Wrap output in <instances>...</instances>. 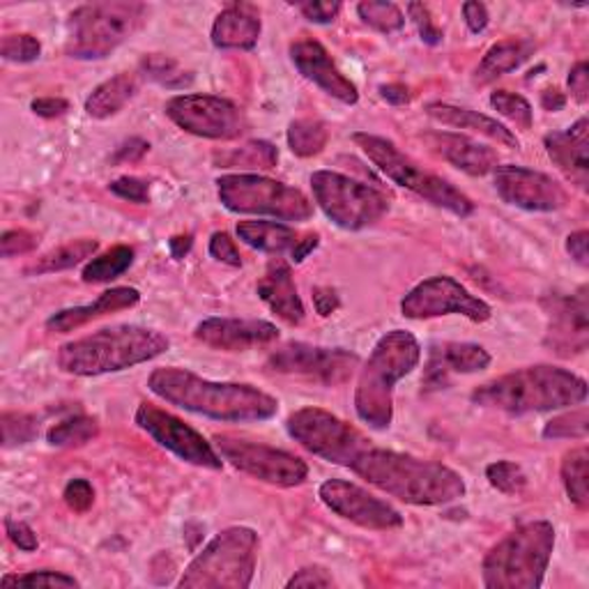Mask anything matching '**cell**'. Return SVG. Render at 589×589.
Masks as SVG:
<instances>
[{"mask_svg": "<svg viewBox=\"0 0 589 589\" xmlns=\"http://www.w3.org/2000/svg\"><path fill=\"white\" fill-rule=\"evenodd\" d=\"M587 244H589V233L587 231H576L567 238V251L571 254V259L587 267L589 265V254H587Z\"/></svg>", "mask_w": 589, "mask_h": 589, "instance_id": "cell-60", "label": "cell"}, {"mask_svg": "<svg viewBox=\"0 0 589 589\" xmlns=\"http://www.w3.org/2000/svg\"><path fill=\"white\" fill-rule=\"evenodd\" d=\"M297 10L304 19L312 23H332L341 12L339 0H308V3H297Z\"/></svg>", "mask_w": 589, "mask_h": 589, "instance_id": "cell-52", "label": "cell"}, {"mask_svg": "<svg viewBox=\"0 0 589 589\" xmlns=\"http://www.w3.org/2000/svg\"><path fill=\"white\" fill-rule=\"evenodd\" d=\"M196 341L212 350L223 353H244L278 341L276 325L267 320L251 318H206L196 325Z\"/></svg>", "mask_w": 589, "mask_h": 589, "instance_id": "cell-21", "label": "cell"}, {"mask_svg": "<svg viewBox=\"0 0 589 589\" xmlns=\"http://www.w3.org/2000/svg\"><path fill=\"white\" fill-rule=\"evenodd\" d=\"M31 108H33L35 116L51 120V118L65 116L67 111H70V102L63 99V97H40V99H35L31 104Z\"/></svg>", "mask_w": 589, "mask_h": 589, "instance_id": "cell-56", "label": "cell"}, {"mask_svg": "<svg viewBox=\"0 0 589 589\" xmlns=\"http://www.w3.org/2000/svg\"><path fill=\"white\" fill-rule=\"evenodd\" d=\"M314 306H316L318 316L327 318L336 312V308H339V295H336V291H332V288L318 286V288H314Z\"/></svg>", "mask_w": 589, "mask_h": 589, "instance_id": "cell-59", "label": "cell"}, {"mask_svg": "<svg viewBox=\"0 0 589 589\" xmlns=\"http://www.w3.org/2000/svg\"><path fill=\"white\" fill-rule=\"evenodd\" d=\"M286 587H334V578L325 567H304L286 582Z\"/></svg>", "mask_w": 589, "mask_h": 589, "instance_id": "cell-54", "label": "cell"}, {"mask_svg": "<svg viewBox=\"0 0 589 589\" xmlns=\"http://www.w3.org/2000/svg\"><path fill=\"white\" fill-rule=\"evenodd\" d=\"M408 14L414 21L417 31H419V38H422V42H427L431 46H435V44L442 42V38H444L442 35V28H438V23L433 21V17H431V12H429V8L424 3H410L408 6Z\"/></svg>", "mask_w": 589, "mask_h": 589, "instance_id": "cell-49", "label": "cell"}, {"mask_svg": "<svg viewBox=\"0 0 589 589\" xmlns=\"http://www.w3.org/2000/svg\"><path fill=\"white\" fill-rule=\"evenodd\" d=\"M291 61L297 67V72L306 78L316 83V86L327 93L329 97L339 99L341 104H357L359 93L355 83L336 67L332 61V55L327 49L316 42V40H297L291 44Z\"/></svg>", "mask_w": 589, "mask_h": 589, "instance_id": "cell-22", "label": "cell"}, {"mask_svg": "<svg viewBox=\"0 0 589 589\" xmlns=\"http://www.w3.org/2000/svg\"><path fill=\"white\" fill-rule=\"evenodd\" d=\"M111 193H116L118 199L129 201V203H138V206H148L150 203V182L141 180V178H118L108 185Z\"/></svg>", "mask_w": 589, "mask_h": 589, "instance_id": "cell-47", "label": "cell"}, {"mask_svg": "<svg viewBox=\"0 0 589 589\" xmlns=\"http://www.w3.org/2000/svg\"><path fill=\"white\" fill-rule=\"evenodd\" d=\"M491 106L520 129H532V123H535V111H532L529 102L509 91H495L491 95Z\"/></svg>", "mask_w": 589, "mask_h": 589, "instance_id": "cell-44", "label": "cell"}, {"mask_svg": "<svg viewBox=\"0 0 589 589\" xmlns=\"http://www.w3.org/2000/svg\"><path fill=\"white\" fill-rule=\"evenodd\" d=\"M320 244V235L318 233H308V235H299L295 249L291 251V256L295 263H302L308 254H312V251Z\"/></svg>", "mask_w": 589, "mask_h": 589, "instance_id": "cell-62", "label": "cell"}, {"mask_svg": "<svg viewBox=\"0 0 589 589\" xmlns=\"http://www.w3.org/2000/svg\"><path fill=\"white\" fill-rule=\"evenodd\" d=\"M541 106L546 111H553V114H555V111H562L567 106V97L559 88H546L541 93Z\"/></svg>", "mask_w": 589, "mask_h": 589, "instance_id": "cell-63", "label": "cell"}, {"mask_svg": "<svg viewBox=\"0 0 589 589\" xmlns=\"http://www.w3.org/2000/svg\"><path fill=\"white\" fill-rule=\"evenodd\" d=\"M148 8L132 0L81 6L70 14L65 51L76 61H102L141 31Z\"/></svg>", "mask_w": 589, "mask_h": 589, "instance_id": "cell-7", "label": "cell"}, {"mask_svg": "<svg viewBox=\"0 0 589 589\" xmlns=\"http://www.w3.org/2000/svg\"><path fill=\"white\" fill-rule=\"evenodd\" d=\"M329 141V129L325 123L314 118L293 120L288 127V148L297 157H316Z\"/></svg>", "mask_w": 589, "mask_h": 589, "instance_id": "cell-36", "label": "cell"}, {"mask_svg": "<svg viewBox=\"0 0 589 589\" xmlns=\"http://www.w3.org/2000/svg\"><path fill=\"white\" fill-rule=\"evenodd\" d=\"M359 19L371 25L378 33H397L406 25V14L395 3H378V0H364L357 6Z\"/></svg>", "mask_w": 589, "mask_h": 589, "instance_id": "cell-40", "label": "cell"}, {"mask_svg": "<svg viewBox=\"0 0 589 589\" xmlns=\"http://www.w3.org/2000/svg\"><path fill=\"white\" fill-rule=\"evenodd\" d=\"M589 427V412L585 406L578 410L553 417L544 429L546 440H585Z\"/></svg>", "mask_w": 589, "mask_h": 589, "instance_id": "cell-42", "label": "cell"}, {"mask_svg": "<svg viewBox=\"0 0 589 589\" xmlns=\"http://www.w3.org/2000/svg\"><path fill=\"white\" fill-rule=\"evenodd\" d=\"M148 387L161 401L217 422H265L278 410V401L254 385L212 382L180 367L155 369Z\"/></svg>", "mask_w": 589, "mask_h": 589, "instance_id": "cell-1", "label": "cell"}, {"mask_svg": "<svg viewBox=\"0 0 589 589\" xmlns=\"http://www.w3.org/2000/svg\"><path fill=\"white\" fill-rule=\"evenodd\" d=\"M422 346L406 329H391L376 344L364 369L359 371L355 389V410L364 424L376 431H387L395 419V387L410 376Z\"/></svg>", "mask_w": 589, "mask_h": 589, "instance_id": "cell-5", "label": "cell"}, {"mask_svg": "<svg viewBox=\"0 0 589 589\" xmlns=\"http://www.w3.org/2000/svg\"><path fill=\"white\" fill-rule=\"evenodd\" d=\"M544 146L559 171H562L580 189H587V182H589V123L587 118H580L567 132L546 134Z\"/></svg>", "mask_w": 589, "mask_h": 589, "instance_id": "cell-24", "label": "cell"}, {"mask_svg": "<svg viewBox=\"0 0 589 589\" xmlns=\"http://www.w3.org/2000/svg\"><path fill=\"white\" fill-rule=\"evenodd\" d=\"M424 111L431 120H435L440 125L456 127V129H470V132L482 134V136L491 138V141H495L504 148H512V150H518V146H520V141L512 129H507L502 123L480 114V111L454 106V104H446V102H431V104H427Z\"/></svg>", "mask_w": 589, "mask_h": 589, "instance_id": "cell-29", "label": "cell"}, {"mask_svg": "<svg viewBox=\"0 0 589 589\" xmlns=\"http://www.w3.org/2000/svg\"><path fill=\"white\" fill-rule=\"evenodd\" d=\"M488 484L504 495H520L527 486V476L520 465L512 461H495L486 467Z\"/></svg>", "mask_w": 589, "mask_h": 589, "instance_id": "cell-45", "label": "cell"}, {"mask_svg": "<svg viewBox=\"0 0 589 589\" xmlns=\"http://www.w3.org/2000/svg\"><path fill=\"white\" fill-rule=\"evenodd\" d=\"M38 244H40V235L33 231H25V229L8 231L3 233V238H0V254H3V259L31 254L33 249H38Z\"/></svg>", "mask_w": 589, "mask_h": 589, "instance_id": "cell-48", "label": "cell"}, {"mask_svg": "<svg viewBox=\"0 0 589 589\" xmlns=\"http://www.w3.org/2000/svg\"><path fill=\"white\" fill-rule=\"evenodd\" d=\"M166 116L187 134L210 141H235L249 127L238 104L214 95H178L168 99Z\"/></svg>", "mask_w": 589, "mask_h": 589, "instance_id": "cell-15", "label": "cell"}, {"mask_svg": "<svg viewBox=\"0 0 589 589\" xmlns=\"http://www.w3.org/2000/svg\"><path fill=\"white\" fill-rule=\"evenodd\" d=\"M99 249L97 240L91 238H83V240H74L70 244H63L59 249L49 251L42 259H38L35 263L28 265L23 272L28 276H40V274H51V272H63L70 270L83 261H88L95 256V251Z\"/></svg>", "mask_w": 589, "mask_h": 589, "instance_id": "cell-33", "label": "cell"}, {"mask_svg": "<svg viewBox=\"0 0 589 589\" xmlns=\"http://www.w3.org/2000/svg\"><path fill=\"white\" fill-rule=\"evenodd\" d=\"M132 263H134V249L118 244L114 249H108L106 254L88 261V265L81 272V278L86 284H108L114 282V278L123 276L132 267Z\"/></svg>", "mask_w": 589, "mask_h": 589, "instance_id": "cell-34", "label": "cell"}, {"mask_svg": "<svg viewBox=\"0 0 589 589\" xmlns=\"http://www.w3.org/2000/svg\"><path fill=\"white\" fill-rule=\"evenodd\" d=\"M210 256L223 265L242 267L240 249L235 246V240L229 233H214L210 238Z\"/></svg>", "mask_w": 589, "mask_h": 589, "instance_id": "cell-51", "label": "cell"}, {"mask_svg": "<svg viewBox=\"0 0 589 589\" xmlns=\"http://www.w3.org/2000/svg\"><path fill=\"white\" fill-rule=\"evenodd\" d=\"M238 238L251 249H259V251H265V254L278 256L295 249L299 233L286 227V223H276V221H240Z\"/></svg>", "mask_w": 589, "mask_h": 589, "instance_id": "cell-32", "label": "cell"}, {"mask_svg": "<svg viewBox=\"0 0 589 589\" xmlns=\"http://www.w3.org/2000/svg\"><path fill=\"white\" fill-rule=\"evenodd\" d=\"M359 367V357L346 348H323L308 344H286L270 355L272 374L297 376L325 387L346 385Z\"/></svg>", "mask_w": 589, "mask_h": 589, "instance_id": "cell-16", "label": "cell"}, {"mask_svg": "<svg viewBox=\"0 0 589 589\" xmlns=\"http://www.w3.org/2000/svg\"><path fill=\"white\" fill-rule=\"evenodd\" d=\"M401 314L410 320L463 316L472 323H486L493 316V308L482 297L472 295L454 276L440 274L417 284L401 299Z\"/></svg>", "mask_w": 589, "mask_h": 589, "instance_id": "cell-14", "label": "cell"}, {"mask_svg": "<svg viewBox=\"0 0 589 589\" xmlns=\"http://www.w3.org/2000/svg\"><path fill=\"white\" fill-rule=\"evenodd\" d=\"M259 297L272 308V314H276L288 325H299L306 316L302 297L297 293V286L293 282L291 267L284 261H272L265 276L256 286Z\"/></svg>", "mask_w": 589, "mask_h": 589, "instance_id": "cell-28", "label": "cell"}, {"mask_svg": "<svg viewBox=\"0 0 589 589\" xmlns=\"http://www.w3.org/2000/svg\"><path fill=\"white\" fill-rule=\"evenodd\" d=\"M168 346L171 341L150 327H106L61 346L59 367L78 378L118 374L161 357Z\"/></svg>", "mask_w": 589, "mask_h": 589, "instance_id": "cell-4", "label": "cell"}, {"mask_svg": "<svg viewBox=\"0 0 589 589\" xmlns=\"http://www.w3.org/2000/svg\"><path fill=\"white\" fill-rule=\"evenodd\" d=\"M99 435V424L97 419L88 414H76L63 422L53 424L46 433V440L51 446H63V449H74L93 442Z\"/></svg>", "mask_w": 589, "mask_h": 589, "instance_id": "cell-38", "label": "cell"}, {"mask_svg": "<svg viewBox=\"0 0 589 589\" xmlns=\"http://www.w3.org/2000/svg\"><path fill=\"white\" fill-rule=\"evenodd\" d=\"M380 97L395 106L410 104V91L403 86V83H387V86H380Z\"/></svg>", "mask_w": 589, "mask_h": 589, "instance_id": "cell-61", "label": "cell"}, {"mask_svg": "<svg viewBox=\"0 0 589 589\" xmlns=\"http://www.w3.org/2000/svg\"><path fill=\"white\" fill-rule=\"evenodd\" d=\"M350 470L378 491L412 507H438L465 495V482L456 470L374 444Z\"/></svg>", "mask_w": 589, "mask_h": 589, "instance_id": "cell-2", "label": "cell"}, {"mask_svg": "<svg viewBox=\"0 0 589 589\" xmlns=\"http://www.w3.org/2000/svg\"><path fill=\"white\" fill-rule=\"evenodd\" d=\"M286 431L308 454L344 467H353L371 446L367 435L323 408H302L293 412Z\"/></svg>", "mask_w": 589, "mask_h": 589, "instance_id": "cell-12", "label": "cell"}, {"mask_svg": "<svg viewBox=\"0 0 589 589\" xmlns=\"http://www.w3.org/2000/svg\"><path fill=\"white\" fill-rule=\"evenodd\" d=\"M587 286H580L571 295H546L544 308L548 314L546 348L559 357H574L589 346V295Z\"/></svg>", "mask_w": 589, "mask_h": 589, "instance_id": "cell-18", "label": "cell"}, {"mask_svg": "<svg viewBox=\"0 0 589 589\" xmlns=\"http://www.w3.org/2000/svg\"><path fill=\"white\" fill-rule=\"evenodd\" d=\"M553 550V523H525L497 541L484 557V585L488 589H539L544 585Z\"/></svg>", "mask_w": 589, "mask_h": 589, "instance_id": "cell-6", "label": "cell"}, {"mask_svg": "<svg viewBox=\"0 0 589 589\" xmlns=\"http://www.w3.org/2000/svg\"><path fill=\"white\" fill-rule=\"evenodd\" d=\"M263 31L261 12L251 3H233L221 10L212 25V44L217 49L249 51L259 44Z\"/></svg>", "mask_w": 589, "mask_h": 589, "instance_id": "cell-27", "label": "cell"}, {"mask_svg": "<svg viewBox=\"0 0 589 589\" xmlns=\"http://www.w3.org/2000/svg\"><path fill=\"white\" fill-rule=\"evenodd\" d=\"M312 189L325 217L344 231L369 229L391 208L385 191L336 171H316Z\"/></svg>", "mask_w": 589, "mask_h": 589, "instance_id": "cell-11", "label": "cell"}, {"mask_svg": "<svg viewBox=\"0 0 589 589\" xmlns=\"http://www.w3.org/2000/svg\"><path fill=\"white\" fill-rule=\"evenodd\" d=\"M463 17H465V23L472 33H484L488 23H491V14H488V8L484 3H476V0H467V3L463 6Z\"/></svg>", "mask_w": 589, "mask_h": 589, "instance_id": "cell-55", "label": "cell"}, {"mask_svg": "<svg viewBox=\"0 0 589 589\" xmlns=\"http://www.w3.org/2000/svg\"><path fill=\"white\" fill-rule=\"evenodd\" d=\"M42 53V44L38 38L21 33V35H6L0 42V55L8 63H35Z\"/></svg>", "mask_w": 589, "mask_h": 589, "instance_id": "cell-46", "label": "cell"}, {"mask_svg": "<svg viewBox=\"0 0 589 589\" xmlns=\"http://www.w3.org/2000/svg\"><path fill=\"white\" fill-rule=\"evenodd\" d=\"M493 182L504 203L527 212H557L569 201L562 185L525 166H497L493 171Z\"/></svg>", "mask_w": 589, "mask_h": 589, "instance_id": "cell-19", "label": "cell"}, {"mask_svg": "<svg viewBox=\"0 0 589 589\" xmlns=\"http://www.w3.org/2000/svg\"><path fill=\"white\" fill-rule=\"evenodd\" d=\"M191 235H173L171 240H168V249H171V254L176 261H182L189 251H191Z\"/></svg>", "mask_w": 589, "mask_h": 589, "instance_id": "cell-64", "label": "cell"}, {"mask_svg": "<svg viewBox=\"0 0 589 589\" xmlns=\"http://www.w3.org/2000/svg\"><path fill=\"white\" fill-rule=\"evenodd\" d=\"M535 42L532 40H502L493 44L482 63L474 70V86H488L499 76L518 70L532 53H535Z\"/></svg>", "mask_w": 589, "mask_h": 589, "instance_id": "cell-30", "label": "cell"}, {"mask_svg": "<svg viewBox=\"0 0 589 589\" xmlns=\"http://www.w3.org/2000/svg\"><path fill=\"white\" fill-rule=\"evenodd\" d=\"M221 206L235 214H261L278 221H306L314 206L306 196L278 180L259 173H231L217 180Z\"/></svg>", "mask_w": 589, "mask_h": 589, "instance_id": "cell-10", "label": "cell"}, {"mask_svg": "<svg viewBox=\"0 0 589 589\" xmlns=\"http://www.w3.org/2000/svg\"><path fill=\"white\" fill-rule=\"evenodd\" d=\"M491 367V355L480 344H438L431 348L422 385L427 391L449 385L452 374H476Z\"/></svg>", "mask_w": 589, "mask_h": 589, "instance_id": "cell-23", "label": "cell"}, {"mask_svg": "<svg viewBox=\"0 0 589 589\" xmlns=\"http://www.w3.org/2000/svg\"><path fill=\"white\" fill-rule=\"evenodd\" d=\"M141 72L168 91H185L193 83V74L185 70L176 59L164 53H150L141 61Z\"/></svg>", "mask_w": 589, "mask_h": 589, "instance_id": "cell-37", "label": "cell"}, {"mask_svg": "<svg viewBox=\"0 0 589 589\" xmlns=\"http://www.w3.org/2000/svg\"><path fill=\"white\" fill-rule=\"evenodd\" d=\"M214 161L221 168H251V171H270V168H276L278 150L267 141H249L242 148L217 155Z\"/></svg>", "mask_w": 589, "mask_h": 589, "instance_id": "cell-35", "label": "cell"}, {"mask_svg": "<svg viewBox=\"0 0 589 589\" xmlns=\"http://www.w3.org/2000/svg\"><path fill=\"white\" fill-rule=\"evenodd\" d=\"M150 150V144L144 141V138H129L127 144H123L116 155H114V161L116 164H132V161H138V159H144L146 152Z\"/></svg>", "mask_w": 589, "mask_h": 589, "instance_id": "cell-58", "label": "cell"}, {"mask_svg": "<svg viewBox=\"0 0 589 589\" xmlns=\"http://www.w3.org/2000/svg\"><path fill=\"white\" fill-rule=\"evenodd\" d=\"M587 463L589 452L587 446L571 449L562 461V482L567 488L569 499L576 504L580 512L589 509V491H587Z\"/></svg>", "mask_w": 589, "mask_h": 589, "instance_id": "cell-39", "label": "cell"}, {"mask_svg": "<svg viewBox=\"0 0 589 589\" xmlns=\"http://www.w3.org/2000/svg\"><path fill=\"white\" fill-rule=\"evenodd\" d=\"M3 587H28V589H35V587H49V589H70V587H81V582L74 576H67L63 571H51V569H42V571H28V574H8L3 576Z\"/></svg>", "mask_w": 589, "mask_h": 589, "instance_id": "cell-43", "label": "cell"}, {"mask_svg": "<svg viewBox=\"0 0 589 589\" xmlns=\"http://www.w3.org/2000/svg\"><path fill=\"white\" fill-rule=\"evenodd\" d=\"M138 302H141V293H138L136 288H129V286L111 288L91 304L63 308V312L53 314L46 320V329L53 334H67L97 318H104L108 314H118V312H125V308H134Z\"/></svg>", "mask_w": 589, "mask_h": 589, "instance_id": "cell-26", "label": "cell"}, {"mask_svg": "<svg viewBox=\"0 0 589 589\" xmlns=\"http://www.w3.org/2000/svg\"><path fill=\"white\" fill-rule=\"evenodd\" d=\"M259 535L251 527H229L199 553L185 569L182 589H244L254 580Z\"/></svg>", "mask_w": 589, "mask_h": 589, "instance_id": "cell-8", "label": "cell"}, {"mask_svg": "<svg viewBox=\"0 0 589 589\" xmlns=\"http://www.w3.org/2000/svg\"><path fill=\"white\" fill-rule=\"evenodd\" d=\"M6 532H8V537L10 541L23 550V553H35L40 541H38V535L33 532V527L28 525V523H21V520H12L8 518L6 520Z\"/></svg>", "mask_w": 589, "mask_h": 589, "instance_id": "cell-53", "label": "cell"}, {"mask_svg": "<svg viewBox=\"0 0 589 589\" xmlns=\"http://www.w3.org/2000/svg\"><path fill=\"white\" fill-rule=\"evenodd\" d=\"M138 91V83L134 74H118L108 78L88 95L86 99V114L97 120H106L111 116L120 114V111L134 99Z\"/></svg>", "mask_w": 589, "mask_h": 589, "instance_id": "cell-31", "label": "cell"}, {"mask_svg": "<svg viewBox=\"0 0 589 589\" xmlns=\"http://www.w3.org/2000/svg\"><path fill=\"white\" fill-rule=\"evenodd\" d=\"M214 444L219 456L229 461L235 470L276 488L302 486L308 476L306 463L299 456L284 452V449L233 435H214Z\"/></svg>", "mask_w": 589, "mask_h": 589, "instance_id": "cell-13", "label": "cell"}, {"mask_svg": "<svg viewBox=\"0 0 589 589\" xmlns=\"http://www.w3.org/2000/svg\"><path fill=\"white\" fill-rule=\"evenodd\" d=\"M325 507L344 520H350L364 529H397L403 525V516L385 499L371 495L357 484L344 480H327L320 491Z\"/></svg>", "mask_w": 589, "mask_h": 589, "instance_id": "cell-20", "label": "cell"}, {"mask_svg": "<svg viewBox=\"0 0 589 589\" xmlns=\"http://www.w3.org/2000/svg\"><path fill=\"white\" fill-rule=\"evenodd\" d=\"M65 504L76 512V514H86L91 507H93V502H95V488L88 480H72L67 486H65Z\"/></svg>", "mask_w": 589, "mask_h": 589, "instance_id": "cell-50", "label": "cell"}, {"mask_svg": "<svg viewBox=\"0 0 589 589\" xmlns=\"http://www.w3.org/2000/svg\"><path fill=\"white\" fill-rule=\"evenodd\" d=\"M136 427L146 431L159 446L168 449V452L176 454L180 461L196 465V467H206V470H221L223 461L214 452V446L199 433L185 424L182 419L176 414L161 410L155 403L144 401L136 408L134 414Z\"/></svg>", "mask_w": 589, "mask_h": 589, "instance_id": "cell-17", "label": "cell"}, {"mask_svg": "<svg viewBox=\"0 0 589 589\" xmlns=\"http://www.w3.org/2000/svg\"><path fill=\"white\" fill-rule=\"evenodd\" d=\"M569 88H571V95L578 104H587L589 102V70H587V63L580 61L571 74H569Z\"/></svg>", "mask_w": 589, "mask_h": 589, "instance_id": "cell-57", "label": "cell"}, {"mask_svg": "<svg viewBox=\"0 0 589 589\" xmlns=\"http://www.w3.org/2000/svg\"><path fill=\"white\" fill-rule=\"evenodd\" d=\"M585 401L587 382L553 364L504 374L472 391V403L516 417L582 406Z\"/></svg>", "mask_w": 589, "mask_h": 589, "instance_id": "cell-3", "label": "cell"}, {"mask_svg": "<svg viewBox=\"0 0 589 589\" xmlns=\"http://www.w3.org/2000/svg\"><path fill=\"white\" fill-rule=\"evenodd\" d=\"M427 144L452 166H456L459 171L482 178L493 173L499 166V157L493 148L472 141L467 136L461 134H449V132H433L427 134Z\"/></svg>", "mask_w": 589, "mask_h": 589, "instance_id": "cell-25", "label": "cell"}, {"mask_svg": "<svg viewBox=\"0 0 589 589\" xmlns=\"http://www.w3.org/2000/svg\"><path fill=\"white\" fill-rule=\"evenodd\" d=\"M0 429H3V446L12 449L33 442L40 435V419L28 412H3Z\"/></svg>", "mask_w": 589, "mask_h": 589, "instance_id": "cell-41", "label": "cell"}, {"mask_svg": "<svg viewBox=\"0 0 589 589\" xmlns=\"http://www.w3.org/2000/svg\"><path fill=\"white\" fill-rule=\"evenodd\" d=\"M353 141L378 166V171L395 185L422 196L431 206L442 208L456 217H470L474 212L470 196H465L444 178L427 171V168L419 166L412 157L403 155L395 144L387 141V138L369 132H357Z\"/></svg>", "mask_w": 589, "mask_h": 589, "instance_id": "cell-9", "label": "cell"}]
</instances>
